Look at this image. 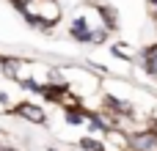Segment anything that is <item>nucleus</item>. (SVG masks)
Segmentation results:
<instances>
[{"label":"nucleus","mask_w":157,"mask_h":151,"mask_svg":"<svg viewBox=\"0 0 157 151\" xmlns=\"http://www.w3.org/2000/svg\"><path fill=\"white\" fill-rule=\"evenodd\" d=\"M61 74H63V85L66 91H72L80 102L97 96L102 91V77L97 72H91L86 63H61Z\"/></svg>","instance_id":"f257e3e1"},{"label":"nucleus","mask_w":157,"mask_h":151,"mask_svg":"<svg viewBox=\"0 0 157 151\" xmlns=\"http://www.w3.org/2000/svg\"><path fill=\"white\" fill-rule=\"evenodd\" d=\"M130 151H157V129L152 124L130 132Z\"/></svg>","instance_id":"f03ea898"},{"label":"nucleus","mask_w":157,"mask_h":151,"mask_svg":"<svg viewBox=\"0 0 157 151\" xmlns=\"http://www.w3.org/2000/svg\"><path fill=\"white\" fill-rule=\"evenodd\" d=\"M108 47V52L116 58V61H121V63H127V66H135V61H138V55H141V47H132L130 41H108L105 44Z\"/></svg>","instance_id":"7ed1b4c3"},{"label":"nucleus","mask_w":157,"mask_h":151,"mask_svg":"<svg viewBox=\"0 0 157 151\" xmlns=\"http://www.w3.org/2000/svg\"><path fill=\"white\" fill-rule=\"evenodd\" d=\"M11 113L19 116L22 121H28V124H36V127L47 124V113H44V107H41V105H33V102H25V99H19V105H17Z\"/></svg>","instance_id":"20e7f679"},{"label":"nucleus","mask_w":157,"mask_h":151,"mask_svg":"<svg viewBox=\"0 0 157 151\" xmlns=\"http://www.w3.org/2000/svg\"><path fill=\"white\" fill-rule=\"evenodd\" d=\"M83 151H105L102 146V138H97V135H86V138H80V143H77Z\"/></svg>","instance_id":"39448f33"},{"label":"nucleus","mask_w":157,"mask_h":151,"mask_svg":"<svg viewBox=\"0 0 157 151\" xmlns=\"http://www.w3.org/2000/svg\"><path fill=\"white\" fill-rule=\"evenodd\" d=\"M47 151H58V149H47Z\"/></svg>","instance_id":"423d86ee"},{"label":"nucleus","mask_w":157,"mask_h":151,"mask_svg":"<svg viewBox=\"0 0 157 151\" xmlns=\"http://www.w3.org/2000/svg\"><path fill=\"white\" fill-rule=\"evenodd\" d=\"M155 129H157V127H155Z\"/></svg>","instance_id":"0eeeda50"}]
</instances>
